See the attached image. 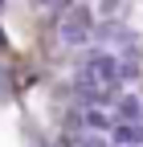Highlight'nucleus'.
<instances>
[{
    "mask_svg": "<svg viewBox=\"0 0 143 147\" xmlns=\"http://www.w3.org/2000/svg\"><path fill=\"white\" fill-rule=\"evenodd\" d=\"M78 74L86 82H98V86H119V53L106 45H90L78 61Z\"/></svg>",
    "mask_w": 143,
    "mask_h": 147,
    "instance_id": "f257e3e1",
    "label": "nucleus"
},
{
    "mask_svg": "<svg viewBox=\"0 0 143 147\" xmlns=\"http://www.w3.org/2000/svg\"><path fill=\"white\" fill-rule=\"evenodd\" d=\"M94 29H98V12L90 4H74V8H65L57 37H61L65 45H90L94 41Z\"/></svg>",
    "mask_w": 143,
    "mask_h": 147,
    "instance_id": "f03ea898",
    "label": "nucleus"
},
{
    "mask_svg": "<svg viewBox=\"0 0 143 147\" xmlns=\"http://www.w3.org/2000/svg\"><path fill=\"white\" fill-rule=\"evenodd\" d=\"M82 131L86 135H111L115 131V115H106V106H86L82 110Z\"/></svg>",
    "mask_w": 143,
    "mask_h": 147,
    "instance_id": "7ed1b4c3",
    "label": "nucleus"
},
{
    "mask_svg": "<svg viewBox=\"0 0 143 147\" xmlns=\"http://www.w3.org/2000/svg\"><path fill=\"white\" fill-rule=\"evenodd\" d=\"M115 123H143V98L123 90L115 98Z\"/></svg>",
    "mask_w": 143,
    "mask_h": 147,
    "instance_id": "20e7f679",
    "label": "nucleus"
},
{
    "mask_svg": "<svg viewBox=\"0 0 143 147\" xmlns=\"http://www.w3.org/2000/svg\"><path fill=\"white\" fill-rule=\"evenodd\" d=\"M111 143H119V147H143V123H115Z\"/></svg>",
    "mask_w": 143,
    "mask_h": 147,
    "instance_id": "39448f33",
    "label": "nucleus"
},
{
    "mask_svg": "<svg viewBox=\"0 0 143 147\" xmlns=\"http://www.w3.org/2000/svg\"><path fill=\"white\" fill-rule=\"evenodd\" d=\"M123 8H127V0H102L98 4V21H119Z\"/></svg>",
    "mask_w": 143,
    "mask_h": 147,
    "instance_id": "423d86ee",
    "label": "nucleus"
},
{
    "mask_svg": "<svg viewBox=\"0 0 143 147\" xmlns=\"http://www.w3.org/2000/svg\"><path fill=\"white\" fill-rule=\"evenodd\" d=\"M74 147H111V143H106L102 135H78V143Z\"/></svg>",
    "mask_w": 143,
    "mask_h": 147,
    "instance_id": "0eeeda50",
    "label": "nucleus"
},
{
    "mask_svg": "<svg viewBox=\"0 0 143 147\" xmlns=\"http://www.w3.org/2000/svg\"><path fill=\"white\" fill-rule=\"evenodd\" d=\"M0 12H4V0H0Z\"/></svg>",
    "mask_w": 143,
    "mask_h": 147,
    "instance_id": "6e6552de",
    "label": "nucleus"
}]
</instances>
